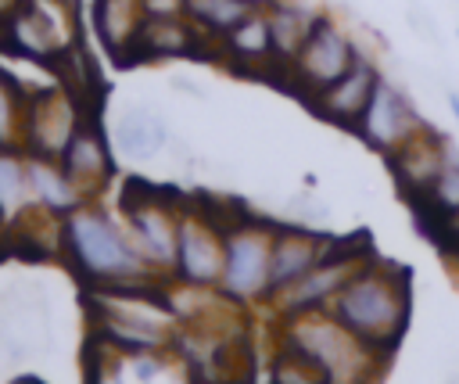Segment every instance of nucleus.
I'll return each mask as SVG.
<instances>
[{
    "label": "nucleus",
    "instance_id": "13",
    "mask_svg": "<svg viewBox=\"0 0 459 384\" xmlns=\"http://www.w3.org/2000/svg\"><path fill=\"white\" fill-rule=\"evenodd\" d=\"M333 240L301 226H276L273 237V262H269V298L298 284L308 269H316L330 255Z\"/></svg>",
    "mask_w": 459,
    "mask_h": 384
},
{
    "label": "nucleus",
    "instance_id": "23",
    "mask_svg": "<svg viewBox=\"0 0 459 384\" xmlns=\"http://www.w3.org/2000/svg\"><path fill=\"white\" fill-rule=\"evenodd\" d=\"M29 169L25 158L14 154V147H0V215H22L29 212Z\"/></svg>",
    "mask_w": 459,
    "mask_h": 384
},
{
    "label": "nucleus",
    "instance_id": "21",
    "mask_svg": "<svg viewBox=\"0 0 459 384\" xmlns=\"http://www.w3.org/2000/svg\"><path fill=\"white\" fill-rule=\"evenodd\" d=\"M197 29L186 22V14L176 18H147L136 39V57H169V54H186L197 43Z\"/></svg>",
    "mask_w": 459,
    "mask_h": 384
},
{
    "label": "nucleus",
    "instance_id": "15",
    "mask_svg": "<svg viewBox=\"0 0 459 384\" xmlns=\"http://www.w3.org/2000/svg\"><path fill=\"white\" fill-rule=\"evenodd\" d=\"M57 161L65 165V172L72 176V183H75L86 197L97 194V190L111 179V172H115L108 140L100 136V129H97L93 122H82V126H79V133L68 140V147H65V154H61Z\"/></svg>",
    "mask_w": 459,
    "mask_h": 384
},
{
    "label": "nucleus",
    "instance_id": "6",
    "mask_svg": "<svg viewBox=\"0 0 459 384\" xmlns=\"http://www.w3.org/2000/svg\"><path fill=\"white\" fill-rule=\"evenodd\" d=\"M359 57V47L355 39L330 18V14H319L312 36L305 39V47L298 50V57L283 68L287 72V83L290 90H298L305 100H312L316 93H323L330 83H337Z\"/></svg>",
    "mask_w": 459,
    "mask_h": 384
},
{
    "label": "nucleus",
    "instance_id": "28",
    "mask_svg": "<svg viewBox=\"0 0 459 384\" xmlns=\"http://www.w3.org/2000/svg\"><path fill=\"white\" fill-rule=\"evenodd\" d=\"M183 7H186V0H143L147 18H176V14H183Z\"/></svg>",
    "mask_w": 459,
    "mask_h": 384
},
{
    "label": "nucleus",
    "instance_id": "4",
    "mask_svg": "<svg viewBox=\"0 0 459 384\" xmlns=\"http://www.w3.org/2000/svg\"><path fill=\"white\" fill-rule=\"evenodd\" d=\"M273 237L276 226L240 215L226 226V266L219 287L233 301H247L269 294V262H273Z\"/></svg>",
    "mask_w": 459,
    "mask_h": 384
},
{
    "label": "nucleus",
    "instance_id": "10",
    "mask_svg": "<svg viewBox=\"0 0 459 384\" xmlns=\"http://www.w3.org/2000/svg\"><path fill=\"white\" fill-rule=\"evenodd\" d=\"M420 129H427V126L420 122V115H416V108L409 104V97H405L394 83H387V79L380 75V83H377V90H373V97H369V104H366V111H362L355 133H359L373 151L394 154V151H398L402 144H409Z\"/></svg>",
    "mask_w": 459,
    "mask_h": 384
},
{
    "label": "nucleus",
    "instance_id": "20",
    "mask_svg": "<svg viewBox=\"0 0 459 384\" xmlns=\"http://www.w3.org/2000/svg\"><path fill=\"white\" fill-rule=\"evenodd\" d=\"M165 136V122L151 108H129L115 126V144L126 158H154Z\"/></svg>",
    "mask_w": 459,
    "mask_h": 384
},
{
    "label": "nucleus",
    "instance_id": "14",
    "mask_svg": "<svg viewBox=\"0 0 459 384\" xmlns=\"http://www.w3.org/2000/svg\"><path fill=\"white\" fill-rule=\"evenodd\" d=\"M387 161H391V172H394L398 187L412 201V197L427 194L430 183L437 179V172L445 165V136L434 133V129H420L409 144H402L394 154H387Z\"/></svg>",
    "mask_w": 459,
    "mask_h": 384
},
{
    "label": "nucleus",
    "instance_id": "19",
    "mask_svg": "<svg viewBox=\"0 0 459 384\" xmlns=\"http://www.w3.org/2000/svg\"><path fill=\"white\" fill-rule=\"evenodd\" d=\"M222 50L233 65L240 68H276V50H273V32H269V18H265V4L247 14L237 29H230L222 36Z\"/></svg>",
    "mask_w": 459,
    "mask_h": 384
},
{
    "label": "nucleus",
    "instance_id": "1",
    "mask_svg": "<svg viewBox=\"0 0 459 384\" xmlns=\"http://www.w3.org/2000/svg\"><path fill=\"white\" fill-rule=\"evenodd\" d=\"M348 330H355L366 345L391 355L402 341L412 316V280L409 269L394 262H380L377 255L333 294L326 305Z\"/></svg>",
    "mask_w": 459,
    "mask_h": 384
},
{
    "label": "nucleus",
    "instance_id": "5",
    "mask_svg": "<svg viewBox=\"0 0 459 384\" xmlns=\"http://www.w3.org/2000/svg\"><path fill=\"white\" fill-rule=\"evenodd\" d=\"M122 212H126L129 237H133L136 251L147 258V266L172 269L176 255H179V215H183V208H176L172 197L158 194L154 187L129 183V190L122 194Z\"/></svg>",
    "mask_w": 459,
    "mask_h": 384
},
{
    "label": "nucleus",
    "instance_id": "31",
    "mask_svg": "<svg viewBox=\"0 0 459 384\" xmlns=\"http://www.w3.org/2000/svg\"><path fill=\"white\" fill-rule=\"evenodd\" d=\"M0 230H4V215H0Z\"/></svg>",
    "mask_w": 459,
    "mask_h": 384
},
{
    "label": "nucleus",
    "instance_id": "24",
    "mask_svg": "<svg viewBox=\"0 0 459 384\" xmlns=\"http://www.w3.org/2000/svg\"><path fill=\"white\" fill-rule=\"evenodd\" d=\"M427 205L437 215H459V147L452 140H445V165L437 172V179L430 183L427 194L412 197V205Z\"/></svg>",
    "mask_w": 459,
    "mask_h": 384
},
{
    "label": "nucleus",
    "instance_id": "9",
    "mask_svg": "<svg viewBox=\"0 0 459 384\" xmlns=\"http://www.w3.org/2000/svg\"><path fill=\"white\" fill-rule=\"evenodd\" d=\"M82 111L72 90H43L25 104V144L29 154L61 158L68 140L79 133Z\"/></svg>",
    "mask_w": 459,
    "mask_h": 384
},
{
    "label": "nucleus",
    "instance_id": "3",
    "mask_svg": "<svg viewBox=\"0 0 459 384\" xmlns=\"http://www.w3.org/2000/svg\"><path fill=\"white\" fill-rule=\"evenodd\" d=\"M61 244L93 284H140L147 273V258L136 251L133 237L93 205H79L61 219Z\"/></svg>",
    "mask_w": 459,
    "mask_h": 384
},
{
    "label": "nucleus",
    "instance_id": "12",
    "mask_svg": "<svg viewBox=\"0 0 459 384\" xmlns=\"http://www.w3.org/2000/svg\"><path fill=\"white\" fill-rule=\"evenodd\" d=\"M377 83H380V68L366 54H359L355 65L337 83H330L323 93H316L308 104L319 118H326L333 126H344V129H355L369 97H373V90H377Z\"/></svg>",
    "mask_w": 459,
    "mask_h": 384
},
{
    "label": "nucleus",
    "instance_id": "25",
    "mask_svg": "<svg viewBox=\"0 0 459 384\" xmlns=\"http://www.w3.org/2000/svg\"><path fill=\"white\" fill-rule=\"evenodd\" d=\"M25 104L7 75H0V147H22L25 144Z\"/></svg>",
    "mask_w": 459,
    "mask_h": 384
},
{
    "label": "nucleus",
    "instance_id": "17",
    "mask_svg": "<svg viewBox=\"0 0 459 384\" xmlns=\"http://www.w3.org/2000/svg\"><path fill=\"white\" fill-rule=\"evenodd\" d=\"M25 169H29V190L32 201L47 212V215H68L79 205H86V194L72 183V176L65 172V165L57 158H43V154H25Z\"/></svg>",
    "mask_w": 459,
    "mask_h": 384
},
{
    "label": "nucleus",
    "instance_id": "30",
    "mask_svg": "<svg viewBox=\"0 0 459 384\" xmlns=\"http://www.w3.org/2000/svg\"><path fill=\"white\" fill-rule=\"evenodd\" d=\"M14 384H39L36 377H22V380H14Z\"/></svg>",
    "mask_w": 459,
    "mask_h": 384
},
{
    "label": "nucleus",
    "instance_id": "22",
    "mask_svg": "<svg viewBox=\"0 0 459 384\" xmlns=\"http://www.w3.org/2000/svg\"><path fill=\"white\" fill-rule=\"evenodd\" d=\"M265 0H186L183 14L201 36L222 39L230 29H237L247 14H255Z\"/></svg>",
    "mask_w": 459,
    "mask_h": 384
},
{
    "label": "nucleus",
    "instance_id": "29",
    "mask_svg": "<svg viewBox=\"0 0 459 384\" xmlns=\"http://www.w3.org/2000/svg\"><path fill=\"white\" fill-rule=\"evenodd\" d=\"M448 108H452V115H455V122H459V93H448Z\"/></svg>",
    "mask_w": 459,
    "mask_h": 384
},
{
    "label": "nucleus",
    "instance_id": "7",
    "mask_svg": "<svg viewBox=\"0 0 459 384\" xmlns=\"http://www.w3.org/2000/svg\"><path fill=\"white\" fill-rule=\"evenodd\" d=\"M373 258V251H369V244L362 240V237H351V240H333V248H330V255L316 266V269H308L298 284H290L287 291H280V294H273L276 298V305L287 312V316H294V312H308V309H326L330 301H333V294L366 266Z\"/></svg>",
    "mask_w": 459,
    "mask_h": 384
},
{
    "label": "nucleus",
    "instance_id": "8",
    "mask_svg": "<svg viewBox=\"0 0 459 384\" xmlns=\"http://www.w3.org/2000/svg\"><path fill=\"white\" fill-rule=\"evenodd\" d=\"M226 266V223L212 219V212L183 208L179 215V255L176 273L190 287H212L222 280Z\"/></svg>",
    "mask_w": 459,
    "mask_h": 384
},
{
    "label": "nucleus",
    "instance_id": "27",
    "mask_svg": "<svg viewBox=\"0 0 459 384\" xmlns=\"http://www.w3.org/2000/svg\"><path fill=\"white\" fill-rule=\"evenodd\" d=\"M90 384H126L122 380V373H118V366H111V362H104V359H90Z\"/></svg>",
    "mask_w": 459,
    "mask_h": 384
},
{
    "label": "nucleus",
    "instance_id": "2",
    "mask_svg": "<svg viewBox=\"0 0 459 384\" xmlns=\"http://www.w3.org/2000/svg\"><path fill=\"white\" fill-rule=\"evenodd\" d=\"M283 345L308 355L330 377V384H377L387 362L384 352L366 345L330 309H308L287 316Z\"/></svg>",
    "mask_w": 459,
    "mask_h": 384
},
{
    "label": "nucleus",
    "instance_id": "18",
    "mask_svg": "<svg viewBox=\"0 0 459 384\" xmlns=\"http://www.w3.org/2000/svg\"><path fill=\"white\" fill-rule=\"evenodd\" d=\"M319 14L323 11L308 7V4H298V0H265V18H269V32H273L276 68H287L298 57V50L312 36Z\"/></svg>",
    "mask_w": 459,
    "mask_h": 384
},
{
    "label": "nucleus",
    "instance_id": "11",
    "mask_svg": "<svg viewBox=\"0 0 459 384\" xmlns=\"http://www.w3.org/2000/svg\"><path fill=\"white\" fill-rule=\"evenodd\" d=\"M7 39L32 57H61L72 43L68 11L54 0H25L7 22Z\"/></svg>",
    "mask_w": 459,
    "mask_h": 384
},
{
    "label": "nucleus",
    "instance_id": "16",
    "mask_svg": "<svg viewBox=\"0 0 459 384\" xmlns=\"http://www.w3.org/2000/svg\"><path fill=\"white\" fill-rule=\"evenodd\" d=\"M147 22L143 0H93V29L115 61H136V39Z\"/></svg>",
    "mask_w": 459,
    "mask_h": 384
},
{
    "label": "nucleus",
    "instance_id": "26",
    "mask_svg": "<svg viewBox=\"0 0 459 384\" xmlns=\"http://www.w3.org/2000/svg\"><path fill=\"white\" fill-rule=\"evenodd\" d=\"M269 384H330V377L308 355L283 345V352L276 355V362L269 370Z\"/></svg>",
    "mask_w": 459,
    "mask_h": 384
}]
</instances>
